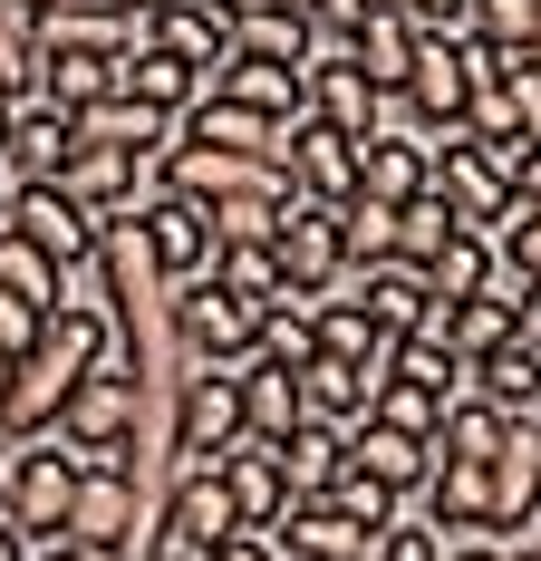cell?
Here are the masks:
<instances>
[{"label": "cell", "mask_w": 541, "mask_h": 561, "mask_svg": "<svg viewBox=\"0 0 541 561\" xmlns=\"http://www.w3.org/2000/svg\"><path fill=\"white\" fill-rule=\"evenodd\" d=\"M136 232H146V252H156V272L164 290H184V280H204L214 272V224H204V204H184V194H146L136 204Z\"/></svg>", "instance_id": "52a82bcc"}, {"label": "cell", "mask_w": 541, "mask_h": 561, "mask_svg": "<svg viewBox=\"0 0 541 561\" xmlns=\"http://www.w3.org/2000/svg\"><path fill=\"white\" fill-rule=\"evenodd\" d=\"M0 224H10V174H0Z\"/></svg>", "instance_id": "6f0895ef"}, {"label": "cell", "mask_w": 541, "mask_h": 561, "mask_svg": "<svg viewBox=\"0 0 541 561\" xmlns=\"http://www.w3.org/2000/svg\"><path fill=\"white\" fill-rule=\"evenodd\" d=\"M513 204H522V214H541V146L513 165Z\"/></svg>", "instance_id": "7dc6e473"}, {"label": "cell", "mask_w": 541, "mask_h": 561, "mask_svg": "<svg viewBox=\"0 0 541 561\" xmlns=\"http://www.w3.org/2000/svg\"><path fill=\"white\" fill-rule=\"evenodd\" d=\"M484 272H493V242H484V232H445V252L426 262V290H435V300H474Z\"/></svg>", "instance_id": "836d02e7"}, {"label": "cell", "mask_w": 541, "mask_h": 561, "mask_svg": "<svg viewBox=\"0 0 541 561\" xmlns=\"http://www.w3.org/2000/svg\"><path fill=\"white\" fill-rule=\"evenodd\" d=\"M146 561H184V552H146Z\"/></svg>", "instance_id": "be15d7a7"}, {"label": "cell", "mask_w": 541, "mask_h": 561, "mask_svg": "<svg viewBox=\"0 0 541 561\" xmlns=\"http://www.w3.org/2000/svg\"><path fill=\"white\" fill-rule=\"evenodd\" d=\"M0 290L30 300V310H58V300H68V272H58L49 252H30L20 232H0Z\"/></svg>", "instance_id": "d6a6232c"}, {"label": "cell", "mask_w": 541, "mask_h": 561, "mask_svg": "<svg viewBox=\"0 0 541 561\" xmlns=\"http://www.w3.org/2000/svg\"><path fill=\"white\" fill-rule=\"evenodd\" d=\"M214 561H280V552H270V533H232Z\"/></svg>", "instance_id": "c3c4849f"}, {"label": "cell", "mask_w": 541, "mask_h": 561, "mask_svg": "<svg viewBox=\"0 0 541 561\" xmlns=\"http://www.w3.org/2000/svg\"><path fill=\"white\" fill-rule=\"evenodd\" d=\"M445 204H435V194H416V204H396V252H387V262H406V272H426L435 252H445Z\"/></svg>", "instance_id": "74e56055"}, {"label": "cell", "mask_w": 541, "mask_h": 561, "mask_svg": "<svg viewBox=\"0 0 541 561\" xmlns=\"http://www.w3.org/2000/svg\"><path fill=\"white\" fill-rule=\"evenodd\" d=\"M513 339V320L493 310V300H454V330H445V348H454V368H474V358H493Z\"/></svg>", "instance_id": "ab89813d"}, {"label": "cell", "mask_w": 541, "mask_h": 561, "mask_svg": "<svg viewBox=\"0 0 541 561\" xmlns=\"http://www.w3.org/2000/svg\"><path fill=\"white\" fill-rule=\"evenodd\" d=\"M503 552H513V561H541V552H532V542H503Z\"/></svg>", "instance_id": "11a10c76"}, {"label": "cell", "mask_w": 541, "mask_h": 561, "mask_svg": "<svg viewBox=\"0 0 541 561\" xmlns=\"http://www.w3.org/2000/svg\"><path fill=\"white\" fill-rule=\"evenodd\" d=\"M232 58L310 68V20H300V10H270V0H242V10H232Z\"/></svg>", "instance_id": "484cf974"}, {"label": "cell", "mask_w": 541, "mask_h": 561, "mask_svg": "<svg viewBox=\"0 0 541 561\" xmlns=\"http://www.w3.org/2000/svg\"><path fill=\"white\" fill-rule=\"evenodd\" d=\"M300 78H310V126H329V136H348V146H368V136H378L387 98L368 88V78H358V58H310Z\"/></svg>", "instance_id": "9a60e30c"}, {"label": "cell", "mask_w": 541, "mask_h": 561, "mask_svg": "<svg viewBox=\"0 0 541 561\" xmlns=\"http://www.w3.org/2000/svg\"><path fill=\"white\" fill-rule=\"evenodd\" d=\"M426 174L435 165L406 146V136H368V146H358V194H368V204H416Z\"/></svg>", "instance_id": "f1b7e54d"}, {"label": "cell", "mask_w": 541, "mask_h": 561, "mask_svg": "<svg viewBox=\"0 0 541 561\" xmlns=\"http://www.w3.org/2000/svg\"><path fill=\"white\" fill-rule=\"evenodd\" d=\"M270 262L290 290H310L329 300V280H348V232H338V204H280V224H270Z\"/></svg>", "instance_id": "3957f363"}, {"label": "cell", "mask_w": 541, "mask_h": 561, "mask_svg": "<svg viewBox=\"0 0 541 561\" xmlns=\"http://www.w3.org/2000/svg\"><path fill=\"white\" fill-rule=\"evenodd\" d=\"M116 10H146V20H156V10H164V0H116Z\"/></svg>", "instance_id": "db71d44e"}, {"label": "cell", "mask_w": 541, "mask_h": 561, "mask_svg": "<svg viewBox=\"0 0 541 561\" xmlns=\"http://www.w3.org/2000/svg\"><path fill=\"white\" fill-rule=\"evenodd\" d=\"M348 465H358L368 484H387V494L406 504V494H426L435 446H426V436H396V426H378V416H358V426H348Z\"/></svg>", "instance_id": "2e32d148"}, {"label": "cell", "mask_w": 541, "mask_h": 561, "mask_svg": "<svg viewBox=\"0 0 541 561\" xmlns=\"http://www.w3.org/2000/svg\"><path fill=\"white\" fill-rule=\"evenodd\" d=\"M532 20H541V0H464V39H484L503 58L532 49Z\"/></svg>", "instance_id": "e575fe53"}, {"label": "cell", "mask_w": 541, "mask_h": 561, "mask_svg": "<svg viewBox=\"0 0 541 561\" xmlns=\"http://www.w3.org/2000/svg\"><path fill=\"white\" fill-rule=\"evenodd\" d=\"M39 320H49V310H30V300L0 290V358H30V348H39Z\"/></svg>", "instance_id": "ee69618b"}, {"label": "cell", "mask_w": 541, "mask_h": 561, "mask_svg": "<svg viewBox=\"0 0 541 561\" xmlns=\"http://www.w3.org/2000/svg\"><path fill=\"white\" fill-rule=\"evenodd\" d=\"M68 146H78V136H68V116L39 107V98L20 88V98H10V126H0V174H10V184H58Z\"/></svg>", "instance_id": "7c38bea8"}, {"label": "cell", "mask_w": 541, "mask_h": 561, "mask_svg": "<svg viewBox=\"0 0 541 561\" xmlns=\"http://www.w3.org/2000/svg\"><path fill=\"white\" fill-rule=\"evenodd\" d=\"M204 98H232V107L270 116V126H300V116H310V78H300V68H270V58H222V78Z\"/></svg>", "instance_id": "ac0fdd59"}, {"label": "cell", "mask_w": 541, "mask_h": 561, "mask_svg": "<svg viewBox=\"0 0 541 561\" xmlns=\"http://www.w3.org/2000/svg\"><path fill=\"white\" fill-rule=\"evenodd\" d=\"M146 30H156L146 49L184 58V68L204 78V88H214V78H222V58H232V10H222V0H164Z\"/></svg>", "instance_id": "4fadbf2b"}, {"label": "cell", "mask_w": 541, "mask_h": 561, "mask_svg": "<svg viewBox=\"0 0 541 561\" xmlns=\"http://www.w3.org/2000/svg\"><path fill=\"white\" fill-rule=\"evenodd\" d=\"M174 136H184V146H214V156H270V165H280V136H290V126L232 107V98H194V107L174 116Z\"/></svg>", "instance_id": "ffe728a7"}, {"label": "cell", "mask_w": 541, "mask_h": 561, "mask_svg": "<svg viewBox=\"0 0 541 561\" xmlns=\"http://www.w3.org/2000/svg\"><path fill=\"white\" fill-rule=\"evenodd\" d=\"M493 252H513V262L541 280V214H522V204H513V214H503V232H493Z\"/></svg>", "instance_id": "7bdbcfd3"}, {"label": "cell", "mask_w": 541, "mask_h": 561, "mask_svg": "<svg viewBox=\"0 0 541 561\" xmlns=\"http://www.w3.org/2000/svg\"><path fill=\"white\" fill-rule=\"evenodd\" d=\"M30 552H39V542H30V533H20V523L0 513V561H30Z\"/></svg>", "instance_id": "f907efd6"}, {"label": "cell", "mask_w": 541, "mask_h": 561, "mask_svg": "<svg viewBox=\"0 0 541 561\" xmlns=\"http://www.w3.org/2000/svg\"><path fill=\"white\" fill-rule=\"evenodd\" d=\"M30 561H88V552H68V542H39V552H30Z\"/></svg>", "instance_id": "816d5d0a"}, {"label": "cell", "mask_w": 541, "mask_h": 561, "mask_svg": "<svg viewBox=\"0 0 541 561\" xmlns=\"http://www.w3.org/2000/svg\"><path fill=\"white\" fill-rule=\"evenodd\" d=\"M396 10H406L416 30H454V20H464V0H396Z\"/></svg>", "instance_id": "bcb514c9"}, {"label": "cell", "mask_w": 541, "mask_h": 561, "mask_svg": "<svg viewBox=\"0 0 541 561\" xmlns=\"http://www.w3.org/2000/svg\"><path fill=\"white\" fill-rule=\"evenodd\" d=\"M445 407H454V397H426V388H406V378H378V397H368V416H378V426L426 436V446H435V426H445Z\"/></svg>", "instance_id": "d590c367"}, {"label": "cell", "mask_w": 541, "mask_h": 561, "mask_svg": "<svg viewBox=\"0 0 541 561\" xmlns=\"http://www.w3.org/2000/svg\"><path fill=\"white\" fill-rule=\"evenodd\" d=\"M378 561H445V542H435L426 523H396V533L378 542Z\"/></svg>", "instance_id": "f6af8a7d"}, {"label": "cell", "mask_w": 541, "mask_h": 561, "mask_svg": "<svg viewBox=\"0 0 541 561\" xmlns=\"http://www.w3.org/2000/svg\"><path fill=\"white\" fill-rule=\"evenodd\" d=\"M280 174H290V194H300V204H348V194H358V146L300 116V126L280 136Z\"/></svg>", "instance_id": "8fae6325"}, {"label": "cell", "mask_w": 541, "mask_h": 561, "mask_svg": "<svg viewBox=\"0 0 541 561\" xmlns=\"http://www.w3.org/2000/svg\"><path fill=\"white\" fill-rule=\"evenodd\" d=\"M68 136L78 146H116V156H136V165H164V146H174V116H146L136 98H97V107H78L68 116Z\"/></svg>", "instance_id": "e0dca14e"}, {"label": "cell", "mask_w": 541, "mask_h": 561, "mask_svg": "<svg viewBox=\"0 0 541 561\" xmlns=\"http://www.w3.org/2000/svg\"><path fill=\"white\" fill-rule=\"evenodd\" d=\"M503 426H513L503 407H484V397H454V407H445V426H435V455H445V465H493Z\"/></svg>", "instance_id": "1f68e13d"}, {"label": "cell", "mask_w": 541, "mask_h": 561, "mask_svg": "<svg viewBox=\"0 0 541 561\" xmlns=\"http://www.w3.org/2000/svg\"><path fill=\"white\" fill-rule=\"evenodd\" d=\"M232 533H242V513H232V494H222V474H164V494H156V552L214 561Z\"/></svg>", "instance_id": "277c9868"}, {"label": "cell", "mask_w": 541, "mask_h": 561, "mask_svg": "<svg viewBox=\"0 0 541 561\" xmlns=\"http://www.w3.org/2000/svg\"><path fill=\"white\" fill-rule=\"evenodd\" d=\"M232 10H242V0H232ZM270 10H310V0H270Z\"/></svg>", "instance_id": "9f6ffc18"}, {"label": "cell", "mask_w": 541, "mask_h": 561, "mask_svg": "<svg viewBox=\"0 0 541 561\" xmlns=\"http://www.w3.org/2000/svg\"><path fill=\"white\" fill-rule=\"evenodd\" d=\"M204 224H214V242H270L280 204L270 194H232V204H204Z\"/></svg>", "instance_id": "b9f144b4"}, {"label": "cell", "mask_w": 541, "mask_h": 561, "mask_svg": "<svg viewBox=\"0 0 541 561\" xmlns=\"http://www.w3.org/2000/svg\"><path fill=\"white\" fill-rule=\"evenodd\" d=\"M58 542H68V552H88V561H146V552H156L146 474H136V465H78V494H68Z\"/></svg>", "instance_id": "6da1fadb"}, {"label": "cell", "mask_w": 541, "mask_h": 561, "mask_svg": "<svg viewBox=\"0 0 541 561\" xmlns=\"http://www.w3.org/2000/svg\"><path fill=\"white\" fill-rule=\"evenodd\" d=\"M290 378H300V426H338V436H348V426L368 416V397H378V378H368V368H348V358H320V348H310Z\"/></svg>", "instance_id": "d6986e66"}, {"label": "cell", "mask_w": 541, "mask_h": 561, "mask_svg": "<svg viewBox=\"0 0 541 561\" xmlns=\"http://www.w3.org/2000/svg\"><path fill=\"white\" fill-rule=\"evenodd\" d=\"M116 98H136L146 116H184L204 98V78L184 58H164V49H136V58H116Z\"/></svg>", "instance_id": "d4e9b609"}, {"label": "cell", "mask_w": 541, "mask_h": 561, "mask_svg": "<svg viewBox=\"0 0 541 561\" xmlns=\"http://www.w3.org/2000/svg\"><path fill=\"white\" fill-rule=\"evenodd\" d=\"M348 58H358V78H368L378 98H406V68H416V20H406L396 0H378V10L358 20Z\"/></svg>", "instance_id": "44dd1931"}, {"label": "cell", "mask_w": 541, "mask_h": 561, "mask_svg": "<svg viewBox=\"0 0 541 561\" xmlns=\"http://www.w3.org/2000/svg\"><path fill=\"white\" fill-rule=\"evenodd\" d=\"M387 348H396V339H387L358 300H320V358H348V368L387 378Z\"/></svg>", "instance_id": "f546056e"}, {"label": "cell", "mask_w": 541, "mask_h": 561, "mask_svg": "<svg viewBox=\"0 0 541 561\" xmlns=\"http://www.w3.org/2000/svg\"><path fill=\"white\" fill-rule=\"evenodd\" d=\"M214 474H222V494H232V513H242V533H270V523L290 513V484H280V455H270V446H252V436H242V446L222 455Z\"/></svg>", "instance_id": "7402d4cb"}, {"label": "cell", "mask_w": 541, "mask_h": 561, "mask_svg": "<svg viewBox=\"0 0 541 561\" xmlns=\"http://www.w3.org/2000/svg\"><path fill=\"white\" fill-rule=\"evenodd\" d=\"M513 339H522V348H541V280H532V300L513 310Z\"/></svg>", "instance_id": "681fc988"}, {"label": "cell", "mask_w": 541, "mask_h": 561, "mask_svg": "<svg viewBox=\"0 0 541 561\" xmlns=\"http://www.w3.org/2000/svg\"><path fill=\"white\" fill-rule=\"evenodd\" d=\"M0 513H10V446H0Z\"/></svg>", "instance_id": "f5cc1de1"}, {"label": "cell", "mask_w": 541, "mask_h": 561, "mask_svg": "<svg viewBox=\"0 0 541 561\" xmlns=\"http://www.w3.org/2000/svg\"><path fill=\"white\" fill-rule=\"evenodd\" d=\"M320 504H338L348 523H368V533H396V494H387V484H368L358 465H338V484H329Z\"/></svg>", "instance_id": "60d3db41"}, {"label": "cell", "mask_w": 541, "mask_h": 561, "mask_svg": "<svg viewBox=\"0 0 541 561\" xmlns=\"http://www.w3.org/2000/svg\"><path fill=\"white\" fill-rule=\"evenodd\" d=\"M541 523V416H513L503 446H493V542H522Z\"/></svg>", "instance_id": "ba28073f"}, {"label": "cell", "mask_w": 541, "mask_h": 561, "mask_svg": "<svg viewBox=\"0 0 541 561\" xmlns=\"http://www.w3.org/2000/svg\"><path fill=\"white\" fill-rule=\"evenodd\" d=\"M0 232H20L30 252H49L58 272H78V262L97 252V224H88L58 184H10V224H0Z\"/></svg>", "instance_id": "9c48e42d"}, {"label": "cell", "mask_w": 541, "mask_h": 561, "mask_svg": "<svg viewBox=\"0 0 541 561\" xmlns=\"http://www.w3.org/2000/svg\"><path fill=\"white\" fill-rule=\"evenodd\" d=\"M39 78V10H20V0H0V88L20 98Z\"/></svg>", "instance_id": "f35d334b"}, {"label": "cell", "mask_w": 541, "mask_h": 561, "mask_svg": "<svg viewBox=\"0 0 541 561\" xmlns=\"http://www.w3.org/2000/svg\"><path fill=\"white\" fill-rule=\"evenodd\" d=\"M20 10H58V0H20Z\"/></svg>", "instance_id": "91938a15"}, {"label": "cell", "mask_w": 541, "mask_h": 561, "mask_svg": "<svg viewBox=\"0 0 541 561\" xmlns=\"http://www.w3.org/2000/svg\"><path fill=\"white\" fill-rule=\"evenodd\" d=\"M58 194H68L88 224H116V214H136V204L156 194V165H136V156H116V146H68Z\"/></svg>", "instance_id": "8992f818"}, {"label": "cell", "mask_w": 541, "mask_h": 561, "mask_svg": "<svg viewBox=\"0 0 541 561\" xmlns=\"http://www.w3.org/2000/svg\"><path fill=\"white\" fill-rule=\"evenodd\" d=\"M232 378H242V436H252V446H280V436L300 426V378L270 368V358H242Z\"/></svg>", "instance_id": "cb8c5ba5"}, {"label": "cell", "mask_w": 541, "mask_h": 561, "mask_svg": "<svg viewBox=\"0 0 541 561\" xmlns=\"http://www.w3.org/2000/svg\"><path fill=\"white\" fill-rule=\"evenodd\" d=\"M252 330H262L252 300H232L214 280H184L174 290V378L184 368H242L252 358Z\"/></svg>", "instance_id": "7a4b0ae2"}, {"label": "cell", "mask_w": 541, "mask_h": 561, "mask_svg": "<svg viewBox=\"0 0 541 561\" xmlns=\"http://www.w3.org/2000/svg\"><path fill=\"white\" fill-rule=\"evenodd\" d=\"M68 494H78V455L58 446V436H30V446H10V523H20L30 542H58V523H68Z\"/></svg>", "instance_id": "5b68a950"}, {"label": "cell", "mask_w": 541, "mask_h": 561, "mask_svg": "<svg viewBox=\"0 0 541 561\" xmlns=\"http://www.w3.org/2000/svg\"><path fill=\"white\" fill-rule=\"evenodd\" d=\"M10 368H20V358H0V388H10Z\"/></svg>", "instance_id": "680465c9"}, {"label": "cell", "mask_w": 541, "mask_h": 561, "mask_svg": "<svg viewBox=\"0 0 541 561\" xmlns=\"http://www.w3.org/2000/svg\"><path fill=\"white\" fill-rule=\"evenodd\" d=\"M387 533H368V523H348L338 504H290L280 523H270V552L280 561H378Z\"/></svg>", "instance_id": "5bb4252c"}, {"label": "cell", "mask_w": 541, "mask_h": 561, "mask_svg": "<svg viewBox=\"0 0 541 561\" xmlns=\"http://www.w3.org/2000/svg\"><path fill=\"white\" fill-rule=\"evenodd\" d=\"M387 378H406V388H426V397H464L454 348H435V339H396V348H387Z\"/></svg>", "instance_id": "8d00e7d4"}, {"label": "cell", "mask_w": 541, "mask_h": 561, "mask_svg": "<svg viewBox=\"0 0 541 561\" xmlns=\"http://www.w3.org/2000/svg\"><path fill=\"white\" fill-rule=\"evenodd\" d=\"M270 455H280V484H290V504H320L329 484H338V465H348V436H338V426H290Z\"/></svg>", "instance_id": "4316f807"}, {"label": "cell", "mask_w": 541, "mask_h": 561, "mask_svg": "<svg viewBox=\"0 0 541 561\" xmlns=\"http://www.w3.org/2000/svg\"><path fill=\"white\" fill-rule=\"evenodd\" d=\"M522 542H532V552H541V523H532V533H522Z\"/></svg>", "instance_id": "6125c7cd"}, {"label": "cell", "mask_w": 541, "mask_h": 561, "mask_svg": "<svg viewBox=\"0 0 541 561\" xmlns=\"http://www.w3.org/2000/svg\"><path fill=\"white\" fill-rule=\"evenodd\" d=\"M214 290H232V300H252V310H270L290 280H280V262H270V242H214Z\"/></svg>", "instance_id": "4dcf8cb0"}, {"label": "cell", "mask_w": 541, "mask_h": 561, "mask_svg": "<svg viewBox=\"0 0 541 561\" xmlns=\"http://www.w3.org/2000/svg\"><path fill=\"white\" fill-rule=\"evenodd\" d=\"M426 194L445 204V224H454V232H484V242L503 232V214H513V184H503V174H493L484 156H474V146H454V156H435Z\"/></svg>", "instance_id": "30bf717a"}, {"label": "cell", "mask_w": 541, "mask_h": 561, "mask_svg": "<svg viewBox=\"0 0 541 561\" xmlns=\"http://www.w3.org/2000/svg\"><path fill=\"white\" fill-rule=\"evenodd\" d=\"M464 397H484V407H503V416H541V348L503 339L493 358L464 368Z\"/></svg>", "instance_id": "603a6c76"}, {"label": "cell", "mask_w": 541, "mask_h": 561, "mask_svg": "<svg viewBox=\"0 0 541 561\" xmlns=\"http://www.w3.org/2000/svg\"><path fill=\"white\" fill-rule=\"evenodd\" d=\"M0 126H10V88H0Z\"/></svg>", "instance_id": "94428289"}, {"label": "cell", "mask_w": 541, "mask_h": 561, "mask_svg": "<svg viewBox=\"0 0 541 561\" xmlns=\"http://www.w3.org/2000/svg\"><path fill=\"white\" fill-rule=\"evenodd\" d=\"M107 88H116V58H78V49H49V58H39V78H30V98H39V107H58V116L97 107Z\"/></svg>", "instance_id": "83f0119b"}]
</instances>
